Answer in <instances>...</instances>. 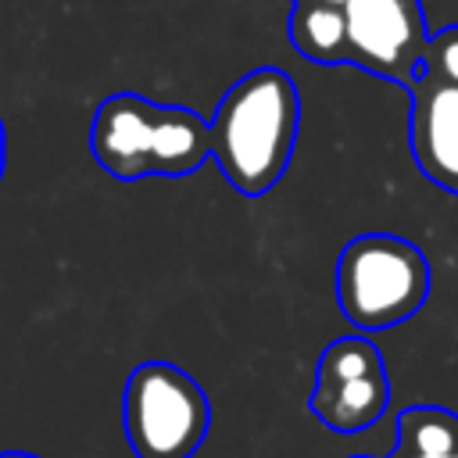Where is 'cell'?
<instances>
[{"label":"cell","instance_id":"obj_13","mask_svg":"<svg viewBox=\"0 0 458 458\" xmlns=\"http://www.w3.org/2000/svg\"><path fill=\"white\" fill-rule=\"evenodd\" d=\"M0 458H32V454H21V451H4Z\"/></svg>","mask_w":458,"mask_h":458},{"label":"cell","instance_id":"obj_3","mask_svg":"<svg viewBox=\"0 0 458 458\" xmlns=\"http://www.w3.org/2000/svg\"><path fill=\"white\" fill-rule=\"evenodd\" d=\"M429 297V265L419 247L390 233L354 236L336 261V301L361 329H390L411 318Z\"/></svg>","mask_w":458,"mask_h":458},{"label":"cell","instance_id":"obj_1","mask_svg":"<svg viewBox=\"0 0 458 458\" xmlns=\"http://www.w3.org/2000/svg\"><path fill=\"white\" fill-rule=\"evenodd\" d=\"M208 129L211 157L225 182L243 197L268 193L283 179L301 129L293 79L279 68L247 72L225 89Z\"/></svg>","mask_w":458,"mask_h":458},{"label":"cell","instance_id":"obj_14","mask_svg":"<svg viewBox=\"0 0 458 458\" xmlns=\"http://www.w3.org/2000/svg\"><path fill=\"white\" fill-rule=\"evenodd\" d=\"M397 458H419V454H404V451H397Z\"/></svg>","mask_w":458,"mask_h":458},{"label":"cell","instance_id":"obj_8","mask_svg":"<svg viewBox=\"0 0 458 458\" xmlns=\"http://www.w3.org/2000/svg\"><path fill=\"white\" fill-rule=\"evenodd\" d=\"M290 43L297 54L318 64L347 61V14L344 4L329 0H293Z\"/></svg>","mask_w":458,"mask_h":458},{"label":"cell","instance_id":"obj_10","mask_svg":"<svg viewBox=\"0 0 458 458\" xmlns=\"http://www.w3.org/2000/svg\"><path fill=\"white\" fill-rule=\"evenodd\" d=\"M376 372H386L379 361V351L361 336H340L322 351L315 379H358Z\"/></svg>","mask_w":458,"mask_h":458},{"label":"cell","instance_id":"obj_12","mask_svg":"<svg viewBox=\"0 0 458 458\" xmlns=\"http://www.w3.org/2000/svg\"><path fill=\"white\" fill-rule=\"evenodd\" d=\"M4 154H7V140H4V122H0V175H4Z\"/></svg>","mask_w":458,"mask_h":458},{"label":"cell","instance_id":"obj_5","mask_svg":"<svg viewBox=\"0 0 458 458\" xmlns=\"http://www.w3.org/2000/svg\"><path fill=\"white\" fill-rule=\"evenodd\" d=\"M344 14L347 61L404 86L422 72L429 36L419 0H347Z\"/></svg>","mask_w":458,"mask_h":458},{"label":"cell","instance_id":"obj_7","mask_svg":"<svg viewBox=\"0 0 458 458\" xmlns=\"http://www.w3.org/2000/svg\"><path fill=\"white\" fill-rule=\"evenodd\" d=\"M390 404L386 372L358 379H315L311 411L336 433H361L379 422Z\"/></svg>","mask_w":458,"mask_h":458},{"label":"cell","instance_id":"obj_11","mask_svg":"<svg viewBox=\"0 0 458 458\" xmlns=\"http://www.w3.org/2000/svg\"><path fill=\"white\" fill-rule=\"evenodd\" d=\"M422 72L444 82H458V25H447L444 32L429 36L426 54H422Z\"/></svg>","mask_w":458,"mask_h":458},{"label":"cell","instance_id":"obj_9","mask_svg":"<svg viewBox=\"0 0 458 458\" xmlns=\"http://www.w3.org/2000/svg\"><path fill=\"white\" fill-rule=\"evenodd\" d=\"M397 451L419 458H447L458 451V415L447 408H408L397 419Z\"/></svg>","mask_w":458,"mask_h":458},{"label":"cell","instance_id":"obj_2","mask_svg":"<svg viewBox=\"0 0 458 458\" xmlns=\"http://www.w3.org/2000/svg\"><path fill=\"white\" fill-rule=\"evenodd\" d=\"M89 150L114 179L190 175L211 157V129L186 107L150 104L140 93H114L93 114Z\"/></svg>","mask_w":458,"mask_h":458},{"label":"cell","instance_id":"obj_15","mask_svg":"<svg viewBox=\"0 0 458 458\" xmlns=\"http://www.w3.org/2000/svg\"><path fill=\"white\" fill-rule=\"evenodd\" d=\"M447 458H458V451H454V454H447Z\"/></svg>","mask_w":458,"mask_h":458},{"label":"cell","instance_id":"obj_6","mask_svg":"<svg viewBox=\"0 0 458 458\" xmlns=\"http://www.w3.org/2000/svg\"><path fill=\"white\" fill-rule=\"evenodd\" d=\"M408 147L419 172L458 193V82H444L429 72H419L408 82Z\"/></svg>","mask_w":458,"mask_h":458},{"label":"cell","instance_id":"obj_4","mask_svg":"<svg viewBox=\"0 0 458 458\" xmlns=\"http://www.w3.org/2000/svg\"><path fill=\"white\" fill-rule=\"evenodd\" d=\"M208 426L211 404L190 372L168 361H143L125 379L122 429L136 458H193Z\"/></svg>","mask_w":458,"mask_h":458}]
</instances>
